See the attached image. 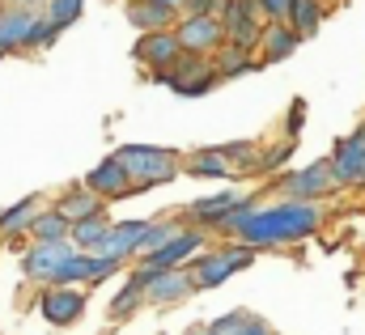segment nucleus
I'll list each match as a JSON object with an SVG mask.
<instances>
[{
  "label": "nucleus",
  "mask_w": 365,
  "mask_h": 335,
  "mask_svg": "<svg viewBox=\"0 0 365 335\" xmlns=\"http://www.w3.org/2000/svg\"><path fill=\"white\" fill-rule=\"evenodd\" d=\"M81 13H86V0H43V17H47L56 30L77 26V21H81Z\"/></svg>",
  "instance_id": "nucleus-28"
},
{
  "label": "nucleus",
  "mask_w": 365,
  "mask_h": 335,
  "mask_svg": "<svg viewBox=\"0 0 365 335\" xmlns=\"http://www.w3.org/2000/svg\"><path fill=\"white\" fill-rule=\"evenodd\" d=\"M225 9H230V0H212V9H208V17H217V21H221V17H225Z\"/></svg>",
  "instance_id": "nucleus-40"
},
{
  "label": "nucleus",
  "mask_w": 365,
  "mask_h": 335,
  "mask_svg": "<svg viewBox=\"0 0 365 335\" xmlns=\"http://www.w3.org/2000/svg\"><path fill=\"white\" fill-rule=\"evenodd\" d=\"M145 225H149V221H115V225H106V234H102V242H98L93 251L128 263V259H136V238L145 234Z\"/></svg>",
  "instance_id": "nucleus-16"
},
{
  "label": "nucleus",
  "mask_w": 365,
  "mask_h": 335,
  "mask_svg": "<svg viewBox=\"0 0 365 335\" xmlns=\"http://www.w3.org/2000/svg\"><path fill=\"white\" fill-rule=\"evenodd\" d=\"M106 225H110L106 208H102V212H90V217H81V221H73V225H68V242H73V251H93V247L102 242Z\"/></svg>",
  "instance_id": "nucleus-24"
},
{
  "label": "nucleus",
  "mask_w": 365,
  "mask_h": 335,
  "mask_svg": "<svg viewBox=\"0 0 365 335\" xmlns=\"http://www.w3.org/2000/svg\"><path fill=\"white\" fill-rule=\"evenodd\" d=\"M38 9H17V4H0V60L4 56H17L21 51V34L30 26Z\"/></svg>",
  "instance_id": "nucleus-18"
},
{
  "label": "nucleus",
  "mask_w": 365,
  "mask_h": 335,
  "mask_svg": "<svg viewBox=\"0 0 365 335\" xmlns=\"http://www.w3.org/2000/svg\"><path fill=\"white\" fill-rule=\"evenodd\" d=\"M242 335H276V331L264 323V319H255V314H251V319H247V327H242Z\"/></svg>",
  "instance_id": "nucleus-39"
},
{
  "label": "nucleus",
  "mask_w": 365,
  "mask_h": 335,
  "mask_svg": "<svg viewBox=\"0 0 365 335\" xmlns=\"http://www.w3.org/2000/svg\"><path fill=\"white\" fill-rule=\"evenodd\" d=\"M276 191L289 195V200H323V195L336 191V182H331L327 162H314V166H302V170L280 174V178H276Z\"/></svg>",
  "instance_id": "nucleus-7"
},
{
  "label": "nucleus",
  "mask_w": 365,
  "mask_h": 335,
  "mask_svg": "<svg viewBox=\"0 0 365 335\" xmlns=\"http://www.w3.org/2000/svg\"><path fill=\"white\" fill-rule=\"evenodd\" d=\"M293 145H297V140L289 136L284 145H276L272 153H264V158H259V166H255V170H264V174H272V170H280L284 162H289V153H293Z\"/></svg>",
  "instance_id": "nucleus-36"
},
{
  "label": "nucleus",
  "mask_w": 365,
  "mask_h": 335,
  "mask_svg": "<svg viewBox=\"0 0 365 335\" xmlns=\"http://www.w3.org/2000/svg\"><path fill=\"white\" fill-rule=\"evenodd\" d=\"M302 123H306V102L297 98V102H293V110H289V136H297V132H302Z\"/></svg>",
  "instance_id": "nucleus-38"
},
{
  "label": "nucleus",
  "mask_w": 365,
  "mask_h": 335,
  "mask_svg": "<svg viewBox=\"0 0 365 335\" xmlns=\"http://www.w3.org/2000/svg\"><path fill=\"white\" fill-rule=\"evenodd\" d=\"M153 81L170 85L179 98H204V93L221 81V77H217V68H212V60H208V56L179 51V60H175L170 68H158V73H153Z\"/></svg>",
  "instance_id": "nucleus-3"
},
{
  "label": "nucleus",
  "mask_w": 365,
  "mask_h": 335,
  "mask_svg": "<svg viewBox=\"0 0 365 335\" xmlns=\"http://www.w3.org/2000/svg\"><path fill=\"white\" fill-rule=\"evenodd\" d=\"M191 335H208V331H204V327H200V331H191Z\"/></svg>",
  "instance_id": "nucleus-44"
},
{
  "label": "nucleus",
  "mask_w": 365,
  "mask_h": 335,
  "mask_svg": "<svg viewBox=\"0 0 365 335\" xmlns=\"http://www.w3.org/2000/svg\"><path fill=\"white\" fill-rule=\"evenodd\" d=\"M187 272H191L195 293H200V289H217V284H225V280L234 276L225 251H200L195 259H187Z\"/></svg>",
  "instance_id": "nucleus-17"
},
{
  "label": "nucleus",
  "mask_w": 365,
  "mask_h": 335,
  "mask_svg": "<svg viewBox=\"0 0 365 335\" xmlns=\"http://www.w3.org/2000/svg\"><path fill=\"white\" fill-rule=\"evenodd\" d=\"M81 187H90L98 200H106V204H115V200H128V195H136V187H132V178H128V170H123V162L110 153L102 166H93L90 174H86V182Z\"/></svg>",
  "instance_id": "nucleus-12"
},
{
  "label": "nucleus",
  "mask_w": 365,
  "mask_h": 335,
  "mask_svg": "<svg viewBox=\"0 0 365 335\" xmlns=\"http://www.w3.org/2000/svg\"><path fill=\"white\" fill-rule=\"evenodd\" d=\"M255 4H259L264 21H284V17H289V9H293V0H255Z\"/></svg>",
  "instance_id": "nucleus-37"
},
{
  "label": "nucleus",
  "mask_w": 365,
  "mask_h": 335,
  "mask_svg": "<svg viewBox=\"0 0 365 335\" xmlns=\"http://www.w3.org/2000/svg\"><path fill=\"white\" fill-rule=\"evenodd\" d=\"M136 306H145V289L128 276V280H123V289L110 297V314H115V319H123V314H132Z\"/></svg>",
  "instance_id": "nucleus-32"
},
{
  "label": "nucleus",
  "mask_w": 365,
  "mask_h": 335,
  "mask_svg": "<svg viewBox=\"0 0 365 335\" xmlns=\"http://www.w3.org/2000/svg\"><path fill=\"white\" fill-rule=\"evenodd\" d=\"M353 136H357V140H365V123H357V128H353Z\"/></svg>",
  "instance_id": "nucleus-42"
},
{
  "label": "nucleus",
  "mask_w": 365,
  "mask_h": 335,
  "mask_svg": "<svg viewBox=\"0 0 365 335\" xmlns=\"http://www.w3.org/2000/svg\"><path fill=\"white\" fill-rule=\"evenodd\" d=\"M179 38H175V30H149V34H140L136 38V47H132V60L136 64H149V73H158V68H170L175 60H179Z\"/></svg>",
  "instance_id": "nucleus-13"
},
{
  "label": "nucleus",
  "mask_w": 365,
  "mask_h": 335,
  "mask_svg": "<svg viewBox=\"0 0 365 335\" xmlns=\"http://www.w3.org/2000/svg\"><path fill=\"white\" fill-rule=\"evenodd\" d=\"M38 208H43V195H26V200H17L13 208L0 212V234H4V238H21V234L30 230V221H34Z\"/></svg>",
  "instance_id": "nucleus-23"
},
{
  "label": "nucleus",
  "mask_w": 365,
  "mask_h": 335,
  "mask_svg": "<svg viewBox=\"0 0 365 335\" xmlns=\"http://www.w3.org/2000/svg\"><path fill=\"white\" fill-rule=\"evenodd\" d=\"M115 158L123 162L136 191L162 187V182L179 178V170H182V158L175 149H162V145H123V149H115Z\"/></svg>",
  "instance_id": "nucleus-2"
},
{
  "label": "nucleus",
  "mask_w": 365,
  "mask_h": 335,
  "mask_svg": "<svg viewBox=\"0 0 365 335\" xmlns=\"http://www.w3.org/2000/svg\"><path fill=\"white\" fill-rule=\"evenodd\" d=\"M208 60H212L217 77H242V73H259V60H255V51H251V47L221 43V47H217Z\"/></svg>",
  "instance_id": "nucleus-19"
},
{
  "label": "nucleus",
  "mask_w": 365,
  "mask_h": 335,
  "mask_svg": "<svg viewBox=\"0 0 365 335\" xmlns=\"http://www.w3.org/2000/svg\"><path fill=\"white\" fill-rule=\"evenodd\" d=\"M162 4H175V9H179V4H182V0H162Z\"/></svg>",
  "instance_id": "nucleus-43"
},
{
  "label": "nucleus",
  "mask_w": 365,
  "mask_h": 335,
  "mask_svg": "<svg viewBox=\"0 0 365 335\" xmlns=\"http://www.w3.org/2000/svg\"><path fill=\"white\" fill-rule=\"evenodd\" d=\"M221 158H225V162H230L234 170L259 166V153H255V145H251V140H234V145H221Z\"/></svg>",
  "instance_id": "nucleus-33"
},
{
  "label": "nucleus",
  "mask_w": 365,
  "mask_h": 335,
  "mask_svg": "<svg viewBox=\"0 0 365 335\" xmlns=\"http://www.w3.org/2000/svg\"><path fill=\"white\" fill-rule=\"evenodd\" d=\"M47 284H93V251H73Z\"/></svg>",
  "instance_id": "nucleus-27"
},
{
  "label": "nucleus",
  "mask_w": 365,
  "mask_h": 335,
  "mask_svg": "<svg viewBox=\"0 0 365 335\" xmlns=\"http://www.w3.org/2000/svg\"><path fill=\"white\" fill-rule=\"evenodd\" d=\"M284 21L297 30V38H314L319 26L327 21V0H293V9H289Z\"/></svg>",
  "instance_id": "nucleus-22"
},
{
  "label": "nucleus",
  "mask_w": 365,
  "mask_h": 335,
  "mask_svg": "<svg viewBox=\"0 0 365 335\" xmlns=\"http://www.w3.org/2000/svg\"><path fill=\"white\" fill-rule=\"evenodd\" d=\"M323 204L319 200H280V204H259L238 230L234 238L255 247V251H268V247H293V242H306L319 234L323 225Z\"/></svg>",
  "instance_id": "nucleus-1"
},
{
  "label": "nucleus",
  "mask_w": 365,
  "mask_h": 335,
  "mask_svg": "<svg viewBox=\"0 0 365 335\" xmlns=\"http://www.w3.org/2000/svg\"><path fill=\"white\" fill-rule=\"evenodd\" d=\"M221 251H225V259H230V267H234V272H242V267H251V263L259 259L255 247H247V242H238V238H234L230 247H221Z\"/></svg>",
  "instance_id": "nucleus-35"
},
{
  "label": "nucleus",
  "mask_w": 365,
  "mask_h": 335,
  "mask_svg": "<svg viewBox=\"0 0 365 335\" xmlns=\"http://www.w3.org/2000/svg\"><path fill=\"white\" fill-rule=\"evenodd\" d=\"M4 4H17V9H43V0H4Z\"/></svg>",
  "instance_id": "nucleus-41"
},
{
  "label": "nucleus",
  "mask_w": 365,
  "mask_h": 335,
  "mask_svg": "<svg viewBox=\"0 0 365 335\" xmlns=\"http://www.w3.org/2000/svg\"><path fill=\"white\" fill-rule=\"evenodd\" d=\"M170 30H175L179 47L191 51V56H212L225 43V26L217 17H208V13H179Z\"/></svg>",
  "instance_id": "nucleus-4"
},
{
  "label": "nucleus",
  "mask_w": 365,
  "mask_h": 335,
  "mask_svg": "<svg viewBox=\"0 0 365 335\" xmlns=\"http://www.w3.org/2000/svg\"><path fill=\"white\" fill-rule=\"evenodd\" d=\"M0 4H4V0H0Z\"/></svg>",
  "instance_id": "nucleus-45"
},
{
  "label": "nucleus",
  "mask_w": 365,
  "mask_h": 335,
  "mask_svg": "<svg viewBox=\"0 0 365 335\" xmlns=\"http://www.w3.org/2000/svg\"><path fill=\"white\" fill-rule=\"evenodd\" d=\"M123 17L136 34H149V30H170L179 9L162 4V0H123Z\"/></svg>",
  "instance_id": "nucleus-15"
},
{
  "label": "nucleus",
  "mask_w": 365,
  "mask_h": 335,
  "mask_svg": "<svg viewBox=\"0 0 365 335\" xmlns=\"http://www.w3.org/2000/svg\"><path fill=\"white\" fill-rule=\"evenodd\" d=\"M230 204H234V191H217V195H204V200L187 204L182 221H187V225H200V230H217V221L225 217V208H230Z\"/></svg>",
  "instance_id": "nucleus-21"
},
{
  "label": "nucleus",
  "mask_w": 365,
  "mask_h": 335,
  "mask_svg": "<svg viewBox=\"0 0 365 335\" xmlns=\"http://www.w3.org/2000/svg\"><path fill=\"white\" fill-rule=\"evenodd\" d=\"M221 26H225V43L255 51V38H259V30H264V13H259L255 0H230Z\"/></svg>",
  "instance_id": "nucleus-10"
},
{
  "label": "nucleus",
  "mask_w": 365,
  "mask_h": 335,
  "mask_svg": "<svg viewBox=\"0 0 365 335\" xmlns=\"http://www.w3.org/2000/svg\"><path fill=\"white\" fill-rule=\"evenodd\" d=\"M51 208H56V212L73 225V221H81V217H90V212H102V208H106V200H98L90 187H81V182H77V187H68V191H64Z\"/></svg>",
  "instance_id": "nucleus-20"
},
{
  "label": "nucleus",
  "mask_w": 365,
  "mask_h": 335,
  "mask_svg": "<svg viewBox=\"0 0 365 335\" xmlns=\"http://www.w3.org/2000/svg\"><path fill=\"white\" fill-rule=\"evenodd\" d=\"M68 254H73L68 238H60V242H30V251L21 254V272H26L30 284H47Z\"/></svg>",
  "instance_id": "nucleus-11"
},
{
  "label": "nucleus",
  "mask_w": 365,
  "mask_h": 335,
  "mask_svg": "<svg viewBox=\"0 0 365 335\" xmlns=\"http://www.w3.org/2000/svg\"><path fill=\"white\" fill-rule=\"evenodd\" d=\"M255 208H259V200H251V195H234V204L225 208V217L217 221V230L234 238V230H238V225H242V221H247V217H251Z\"/></svg>",
  "instance_id": "nucleus-31"
},
{
  "label": "nucleus",
  "mask_w": 365,
  "mask_h": 335,
  "mask_svg": "<svg viewBox=\"0 0 365 335\" xmlns=\"http://www.w3.org/2000/svg\"><path fill=\"white\" fill-rule=\"evenodd\" d=\"M297 30L289 26V21H264V30H259V38H255V60H259V68L264 64H276V60H289L293 51H297Z\"/></svg>",
  "instance_id": "nucleus-14"
},
{
  "label": "nucleus",
  "mask_w": 365,
  "mask_h": 335,
  "mask_svg": "<svg viewBox=\"0 0 365 335\" xmlns=\"http://www.w3.org/2000/svg\"><path fill=\"white\" fill-rule=\"evenodd\" d=\"M26 238H34V242H60V238H68V221H64L51 204H43V208L34 212V221H30Z\"/></svg>",
  "instance_id": "nucleus-26"
},
{
  "label": "nucleus",
  "mask_w": 365,
  "mask_h": 335,
  "mask_svg": "<svg viewBox=\"0 0 365 335\" xmlns=\"http://www.w3.org/2000/svg\"><path fill=\"white\" fill-rule=\"evenodd\" d=\"M327 170H331L336 187H365V140L340 136L331 158H327Z\"/></svg>",
  "instance_id": "nucleus-9"
},
{
  "label": "nucleus",
  "mask_w": 365,
  "mask_h": 335,
  "mask_svg": "<svg viewBox=\"0 0 365 335\" xmlns=\"http://www.w3.org/2000/svg\"><path fill=\"white\" fill-rule=\"evenodd\" d=\"M38 314L51 327H73L86 314V289L81 284H43L38 293Z\"/></svg>",
  "instance_id": "nucleus-5"
},
{
  "label": "nucleus",
  "mask_w": 365,
  "mask_h": 335,
  "mask_svg": "<svg viewBox=\"0 0 365 335\" xmlns=\"http://www.w3.org/2000/svg\"><path fill=\"white\" fill-rule=\"evenodd\" d=\"M56 38H60V30H56L43 13H34L30 26H26V34H21V51H43V47H51Z\"/></svg>",
  "instance_id": "nucleus-30"
},
{
  "label": "nucleus",
  "mask_w": 365,
  "mask_h": 335,
  "mask_svg": "<svg viewBox=\"0 0 365 335\" xmlns=\"http://www.w3.org/2000/svg\"><path fill=\"white\" fill-rule=\"evenodd\" d=\"M140 289H145V306H179V302H187L195 293L187 263H179V267H158Z\"/></svg>",
  "instance_id": "nucleus-6"
},
{
  "label": "nucleus",
  "mask_w": 365,
  "mask_h": 335,
  "mask_svg": "<svg viewBox=\"0 0 365 335\" xmlns=\"http://www.w3.org/2000/svg\"><path fill=\"white\" fill-rule=\"evenodd\" d=\"M204 247H208V230H200V225H182L170 242H162L158 251L140 254V259H145L149 267H179V263H187V259H195Z\"/></svg>",
  "instance_id": "nucleus-8"
},
{
  "label": "nucleus",
  "mask_w": 365,
  "mask_h": 335,
  "mask_svg": "<svg viewBox=\"0 0 365 335\" xmlns=\"http://www.w3.org/2000/svg\"><path fill=\"white\" fill-rule=\"evenodd\" d=\"M187 174H195V178H230V174H238V170L230 166L225 158H221V149L212 145V149H195V153H187Z\"/></svg>",
  "instance_id": "nucleus-25"
},
{
  "label": "nucleus",
  "mask_w": 365,
  "mask_h": 335,
  "mask_svg": "<svg viewBox=\"0 0 365 335\" xmlns=\"http://www.w3.org/2000/svg\"><path fill=\"white\" fill-rule=\"evenodd\" d=\"M247 319H251V310H230V314H221V319H212L204 331L208 335H242L247 327Z\"/></svg>",
  "instance_id": "nucleus-34"
},
{
  "label": "nucleus",
  "mask_w": 365,
  "mask_h": 335,
  "mask_svg": "<svg viewBox=\"0 0 365 335\" xmlns=\"http://www.w3.org/2000/svg\"><path fill=\"white\" fill-rule=\"evenodd\" d=\"M179 230H182V221H149V225H145V234L136 238V259H140V254H149V251H158L162 242H170Z\"/></svg>",
  "instance_id": "nucleus-29"
}]
</instances>
